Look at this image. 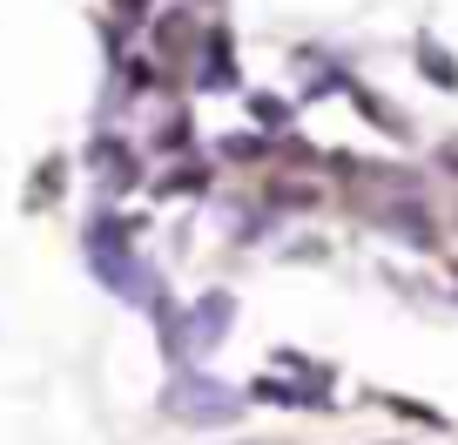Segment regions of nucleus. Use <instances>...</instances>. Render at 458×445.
Segmentation results:
<instances>
[{"instance_id":"obj_5","label":"nucleus","mask_w":458,"mask_h":445,"mask_svg":"<svg viewBox=\"0 0 458 445\" xmlns=\"http://www.w3.org/2000/svg\"><path fill=\"white\" fill-rule=\"evenodd\" d=\"M202 81H209V88L229 81V34H223V28L209 34V74H202Z\"/></svg>"},{"instance_id":"obj_6","label":"nucleus","mask_w":458,"mask_h":445,"mask_svg":"<svg viewBox=\"0 0 458 445\" xmlns=\"http://www.w3.org/2000/svg\"><path fill=\"white\" fill-rule=\"evenodd\" d=\"M250 108H257V122H270V129H284V101H276V95H257V101H250Z\"/></svg>"},{"instance_id":"obj_7","label":"nucleus","mask_w":458,"mask_h":445,"mask_svg":"<svg viewBox=\"0 0 458 445\" xmlns=\"http://www.w3.org/2000/svg\"><path fill=\"white\" fill-rule=\"evenodd\" d=\"M202 183H209V175H202V162H182V175H169L162 189H175V196H182V189H202Z\"/></svg>"},{"instance_id":"obj_4","label":"nucleus","mask_w":458,"mask_h":445,"mask_svg":"<svg viewBox=\"0 0 458 445\" xmlns=\"http://www.w3.org/2000/svg\"><path fill=\"white\" fill-rule=\"evenodd\" d=\"M418 61H425V74H431L438 88H458V68H452V55H445L438 41H418Z\"/></svg>"},{"instance_id":"obj_2","label":"nucleus","mask_w":458,"mask_h":445,"mask_svg":"<svg viewBox=\"0 0 458 445\" xmlns=\"http://www.w3.org/2000/svg\"><path fill=\"white\" fill-rule=\"evenodd\" d=\"M189 324H196L202 345H216V338H223V324H229V297H202L196 311H189Z\"/></svg>"},{"instance_id":"obj_1","label":"nucleus","mask_w":458,"mask_h":445,"mask_svg":"<svg viewBox=\"0 0 458 445\" xmlns=\"http://www.w3.org/2000/svg\"><path fill=\"white\" fill-rule=\"evenodd\" d=\"M371 210L385 216V230L411 236V244H431V236H438V230H431V216L418 210V196H411V202H371Z\"/></svg>"},{"instance_id":"obj_3","label":"nucleus","mask_w":458,"mask_h":445,"mask_svg":"<svg viewBox=\"0 0 458 445\" xmlns=\"http://www.w3.org/2000/svg\"><path fill=\"white\" fill-rule=\"evenodd\" d=\"M189 34H196V14H169V21H162V28H156L162 61H175V55H182V47H189Z\"/></svg>"},{"instance_id":"obj_8","label":"nucleus","mask_w":458,"mask_h":445,"mask_svg":"<svg viewBox=\"0 0 458 445\" xmlns=\"http://www.w3.org/2000/svg\"><path fill=\"white\" fill-rule=\"evenodd\" d=\"M61 175H68V169H61V162H47V175H41V189H34V202H55V196H61Z\"/></svg>"}]
</instances>
